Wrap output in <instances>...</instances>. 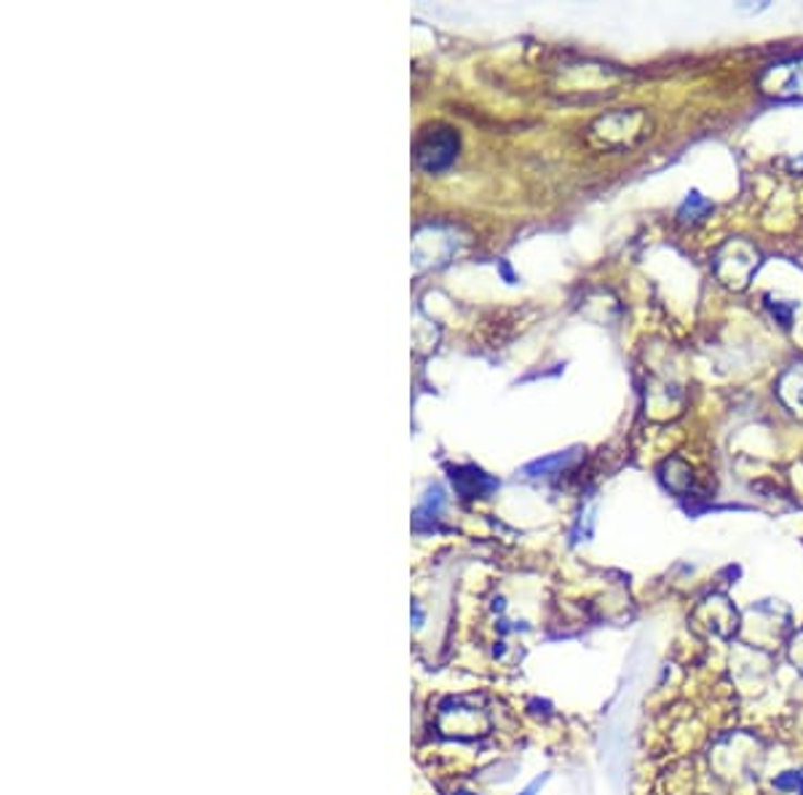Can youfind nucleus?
I'll list each match as a JSON object with an SVG mask.
<instances>
[{
  "mask_svg": "<svg viewBox=\"0 0 803 795\" xmlns=\"http://www.w3.org/2000/svg\"><path fill=\"white\" fill-rule=\"evenodd\" d=\"M801 776H803V774H799V771H784L782 776H777V782H774V787H777V791H799Z\"/></svg>",
  "mask_w": 803,
  "mask_h": 795,
  "instance_id": "8",
  "label": "nucleus"
},
{
  "mask_svg": "<svg viewBox=\"0 0 803 795\" xmlns=\"http://www.w3.org/2000/svg\"><path fill=\"white\" fill-rule=\"evenodd\" d=\"M450 479L459 488V493L464 499H479V496H488L490 490L498 488L494 477L485 475L477 466H459V469H450Z\"/></svg>",
  "mask_w": 803,
  "mask_h": 795,
  "instance_id": "4",
  "label": "nucleus"
},
{
  "mask_svg": "<svg viewBox=\"0 0 803 795\" xmlns=\"http://www.w3.org/2000/svg\"><path fill=\"white\" fill-rule=\"evenodd\" d=\"M710 212H713V204L707 201L705 196H699V193H689L683 207L678 209V218H680V223L689 225V223H699V220H705Z\"/></svg>",
  "mask_w": 803,
  "mask_h": 795,
  "instance_id": "7",
  "label": "nucleus"
},
{
  "mask_svg": "<svg viewBox=\"0 0 803 795\" xmlns=\"http://www.w3.org/2000/svg\"><path fill=\"white\" fill-rule=\"evenodd\" d=\"M761 91L774 99H803V57L771 64L758 78Z\"/></svg>",
  "mask_w": 803,
  "mask_h": 795,
  "instance_id": "3",
  "label": "nucleus"
},
{
  "mask_svg": "<svg viewBox=\"0 0 803 795\" xmlns=\"http://www.w3.org/2000/svg\"><path fill=\"white\" fill-rule=\"evenodd\" d=\"M459 156V134L448 126L426 129L415 145V159L426 172H442Z\"/></svg>",
  "mask_w": 803,
  "mask_h": 795,
  "instance_id": "2",
  "label": "nucleus"
},
{
  "mask_svg": "<svg viewBox=\"0 0 803 795\" xmlns=\"http://www.w3.org/2000/svg\"><path fill=\"white\" fill-rule=\"evenodd\" d=\"M455 795H474V793H455Z\"/></svg>",
  "mask_w": 803,
  "mask_h": 795,
  "instance_id": "12",
  "label": "nucleus"
},
{
  "mask_svg": "<svg viewBox=\"0 0 803 795\" xmlns=\"http://www.w3.org/2000/svg\"><path fill=\"white\" fill-rule=\"evenodd\" d=\"M799 793L803 795V776H801V785H799Z\"/></svg>",
  "mask_w": 803,
  "mask_h": 795,
  "instance_id": "11",
  "label": "nucleus"
},
{
  "mask_svg": "<svg viewBox=\"0 0 803 795\" xmlns=\"http://www.w3.org/2000/svg\"><path fill=\"white\" fill-rule=\"evenodd\" d=\"M544 780H547V776H542V780H536V782H533V785H531V787H527V791H525V793H520V795H536V791H538V787H542V785H544Z\"/></svg>",
  "mask_w": 803,
  "mask_h": 795,
  "instance_id": "10",
  "label": "nucleus"
},
{
  "mask_svg": "<svg viewBox=\"0 0 803 795\" xmlns=\"http://www.w3.org/2000/svg\"><path fill=\"white\" fill-rule=\"evenodd\" d=\"M661 479H665V485L670 490H676V493H685V490L691 488V469L685 461L680 458H670L665 461V466H661Z\"/></svg>",
  "mask_w": 803,
  "mask_h": 795,
  "instance_id": "6",
  "label": "nucleus"
},
{
  "mask_svg": "<svg viewBox=\"0 0 803 795\" xmlns=\"http://www.w3.org/2000/svg\"><path fill=\"white\" fill-rule=\"evenodd\" d=\"M568 461H571V455H555V458L538 461V464H533L527 472H549V469H557V466H565Z\"/></svg>",
  "mask_w": 803,
  "mask_h": 795,
  "instance_id": "9",
  "label": "nucleus"
},
{
  "mask_svg": "<svg viewBox=\"0 0 803 795\" xmlns=\"http://www.w3.org/2000/svg\"><path fill=\"white\" fill-rule=\"evenodd\" d=\"M758 249L750 242H744V238H731L715 255L713 271L718 277V282L729 286V290H744L750 284V279L755 277V271H758Z\"/></svg>",
  "mask_w": 803,
  "mask_h": 795,
  "instance_id": "1",
  "label": "nucleus"
},
{
  "mask_svg": "<svg viewBox=\"0 0 803 795\" xmlns=\"http://www.w3.org/2000/svg\"><path fill=\"white\" fill-rule=\"evenodd\" d=\"M777 396L790 413L803 418V365H793L779 376Z\"/></svg>",
  "mask_w": 803,
  "mask_h": 795,
  "instance_id": "5",
  "label": "nucleus"
}]
</instances>
